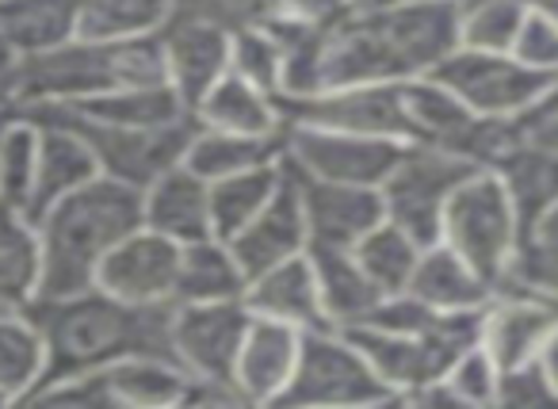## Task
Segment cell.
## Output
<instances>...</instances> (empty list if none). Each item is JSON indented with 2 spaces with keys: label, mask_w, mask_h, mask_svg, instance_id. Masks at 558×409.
<instances>
[{
  "label": "cell",
  "mask_w": 558,
  "mask_h": 409,
  "mask_svg": "<svg viewBox=\"0 0 558 409\" xmlns=\"http://www.w3.org/2000/svg\"><path fill=\"white\" fill-rule=\"evenodd\" d=\"M459 47V0L356 9L322 35L314 93L344 85H402L428 77Z\"/></svg>",
  "instance_id": "1"
},
{
  "label": "cell",
  "mask_w": 558,
  "mask_h": 409,
  "mask_svg": "<svg viewBox=\"0 0 558 409\" xmlns=\"http://www.w3.org/2000/svg\"><path fill=\"white\" fill-rule=\"evenodd\" d=\"M27 317L39 325L43 345H47V371H43L39 390L100 371L126 356L177 360L172 306H131L100 287H85L73 294L35 299L27 306Z\"/></svg>",
  "instance_id": "2"
},
{
  "label": "cell",
  "mask_w": 558,
  "mask_h": 409,
  "mask_svg": "<svg viewBox=\"0 0 558 409\" xmlns=\"http://www.w3.org/2000/svg\"><path fill=\"white\" fill-rule=\"evenodd\" d=\"M43 241V291L39 299L96 287L100 261L142 226V192L119 180L96 177L77 192L50 203L39 218Z\"/></svg>",
  "instance_id": "3"
},
{
  "label": "cell",
  "mask_w": 558,
  "mask_h": 409,
  "mask_svg": "<svg viewBox=\"0 0 558 409\" xmlns=\"http://www.w3.org/2000/svg\"><path fill=\"white\" fill-rule=\"evenodd\" d=\"M138 85H169L157 35L119 43L70 39L54 50L20 58L16 111L35 104H77Z\"/></svg>",
  "instance_id": "4"
},
{
  "label": "cell",
  "mask_w": 558,
  "mask_h": 409,
  "mask_svg": "<svg viewBox=\"0 0 558 409\" xmlns=\"http://www.w3.org/2000/svg\"><path fill=\"white\" fill-rule=\"evenodd\" d=\"M440 241L456 249L482 279L497 291L512 287L517 256L524 249L520 218L494 169H478L451 192L440 218Z\"/></svg>",
  "instance_id": "5"
},
{
  "label": "cell",
  "mask_w": 558,
  "mask_h": 409,
  "mask_svg": "<svg viewBox=\"0 0 558 409\" xmlns=\"http://www.w3.org/2000/svg\"><path fill=\"white\" fill-rule=\"evenodd\" d=\"M395 394L383 386L367 356L344 329H306L299 345V360L291 371V383L283 386L276 406L306 409V406H387Z\"/></svg>",
  "instance_id": "6"
},
{
  "label": "cell",
  "mask_w": 558,
  "mask_h": 409,
  "mask_svg": "<svg viewBox=\"0 0 558 409\" xmlns=\"http://www.w3.org/2000/svg\"><path fill=\"white\" fill-rule=\"evenodd\" d=\"M20 111H47V116L70 123L88 142L96 165H100V177L119 180L126 188H138V192L154 184L161 172H169L172 165L184 161V149L195 134L192 116L169 127H108L62 108V104H35V108Z\"/></svg>",
  "instance_id": "7"
},
{
  "label": "cell",
  "mask_w": 558,
  "mask_h": 409,
  "mask_svg": "<svg viewBox=\"0 0 558 409\" xmlns=\"http://www.w3.org/2000/svg\"><path fill=\"white\" fill-rule=\"evenodd\" d=\"M471 172L478 169L463 157L444 154L436 146H421V142H405L402 157L379 184L383 218L410 233L417 245H433V241H440V218L451 192Z\"/></svg>",
  "instance_id": "8"
},
{
  "label": "cell",
  "mask_w": 558,
  "mask_h": 409,
  "mask_svg": "<svg viewBox=\"0 0 558 409\" xmlns=\"http://www.w3.org/2000/svg\"><path fill=\"white\" fill-rule=\"evenodd\" d=\"M192 375L177 360L161 356H126L88 375L65 378L32 401H54V406H88V409H165L184 406Z\"/></svg>",
  "instance_id": "9"
},
{
  "label": "cell",
  "mask_w": 558,
  "mask_h": 409,
  "mask_svg": "<svg viewBox=\"0 0 558 409\" xmlns=\"http://www.w3.org/2000/svg\"><path fill=\"white\" fill-rule=\"evenodd\" d=\"M428 77H436L466 108L489 119H524L550 85L547 73L527 70L512 55L471 47H456Z\"/></svg>",
  "instance_id": "10"
},
{
  "label": "cell",
  "mask_w": 558,
  "mask_h": 409,
  "mask_svg": "<svg viewBox=\"0 0 558 409\" xmlns=\"http://www.w3.org/2000/svg\"><path fill=\"white\" fill-rule=\"evenodd\" d=\"M405 142L372 139V134H344L326 127L288 123L283 127V161L306 177L337 180V184L379 188L395 161L402 157Z\"/></svg>",
  "instance_id": "11"
},
{
  "label": "cell",
  "mask_w": 558,
  "mask_h": 409,
  "mask_svg": "<svg viewBox=\"0 0 558 409\" xmlns=\"http://www.w3.org/2000/svg\"><path fill=\"white\" fill-rule=\"evenodd\" d=\"M283 127L306 123L344 134H372V139L405 142L402 85H344L318 88L306 96H279Z\"/></svg>",
  "instance_id": "12"
},
{
  "label": "cell",
  "mask_w": 558,
  "mask_h": 409,
  "mask_svg": "<svg viewBox=\"0 0 558 409\" xmlns=\"http://www.w3.org/2000/svg\"><path fill=\"white\" fill-rule=\"evenodd\" d=\"M248 317L253 314H248V306L241 299L177 302L172 306V352H177V363L192 378L230 383Z\"/></svg>",
  "instance_id": "13"
},
{
  "label": "cell",
  "mask_w": 558,
  "mask_h": 409,
  "mask_svg": "<svg viewBox=\"0 0 558 409\" xmlns=\"http://www.w3.org/2000/svg\"><path fill=\"white\" fill-rule=\"evenodd\" d=\"M180 253H184V245L149 230V226H138L100 261L96 287L131 302V306H172L177 302Z\"/></svg>",
  "instance_id": "14"
},
{
  "label": "cell",
  "mask_w": 558,
  "mask_h": 409,
  "mask_svg": "<svg viewBox=\"0 0 558 409\" xmlns=\"http://www.w3.org/2000/svg\"><path fill=\"white\" fill-rule=\"evenodd\" d=\"M283 161V154H279ZM288 169L291 184L299 192L306 215V230H311V245H333V249H352L364 238L372 226L383 222V195L379 188L364 184H337V180L306 177V172Z\"/></svg>",
  "instance_id": "15"
},
{
  "label": "cell",
  "mask_w": 558,
  "mask_h": 409,
  "mask_svg": "<svg viewBox=\"0 0 558 409\" xmlns=\"http://www.w3.org/2000/svg\"><path fill=\"white\" fill-rule=\"evenodd\" d=\"M558 333V306L527 287L497 291L482 314V345L494 356L497 368H517V363L539 360L547 340Z\"/></svg>",
  "instance_id": "16"
},
{
  "label": "cell",
  "mask_w": 558,
  "mask_h": 409,
  "mask_svg": "<svg viewBox=\"0 0 558 409\" xmlns=\"http://www.w3.org/2000/svg\"><path fill=\"white\" fill-rule=\"evenodd\" d=\"M157 39L165 55V81L192 116L207 88L230 70V32L203 20L169 16Z\"/></svg>",
  "instance_id": "17"
},
{
  "label": "cell",
  "mask_w": 558,
  "mask_h": 409,
  "mask_svg": "<svg viewBox=\"0 0 558 409\" xmlns=\"http://www.w3.org/2000/svg\"><path fill=\"white\" fill-rule=\"evenodd\" d=\"M226 245L238 256L241 272H245L248 279L276 268V264L291 261V256L306 253L311 230H306L303 203H299V192H295V184H291L288 169H283V180H279V188L271 192V200L264 203Z\"/></svg>",
  "instance_id": "18"
},
{
  "label": "cell",
  "mask_w": 558,
  "mask_h": 409,
  "mask_svg": "<svg viewBox=\"0 0 558 409\" xmlns=\"http://www.w3.org/2000/svg\"><path fill=\"white\" fill-rule=\"evenodd\" d=\"M303 333L288 322L271 317H248V329L241 337L238 360H233V390L245 406H276L283 386L291 383V371L299 360Z\"/></svg>",
  "instance_id": "19"
},
{
  "label": "cell",
  "mask_w": 558,
  "mask_h": 409,
  "mask_svg": "<svg viewBox=\"0 0 558 409\" xmlns=\"http://www.w3.org/2000/svg\"><path fill=\"white\" fill-rule=\"evenodd\" d=\"M24 116L35 119V127H39V165H35V192L32 210H27L35 222L50 203L100 177V165H96L88 142L70 123L47 116V111H24Z\"/></svg>",
  "instance_id": "20"
},
{
  "label": "cell",
  "mask_w": 558,
  "mask_h": 409,
  "mask_svg": "<svg viewBox=\"0 0 558 409\" xmlns=\"http://www.w3.org/2000/svg\"><path fill=\"white\" fill-rule=\"evenodd\" d=\"M142 226L165 233L177 245L215 238L210 230V188L203 177H195L184 161L142 188Z\"/></svg>",
  "instance_id": "21"
},
{
  "label": "cell",
  "mask_w": 558,
  "mask_h": 409,
  "mask_svg": "<svg viewBox=\"0 0 558 409\" xmlns=\"http://www.w3.org/2000/svg\"><path fill=\"white\" fill-rule=\"evenodd\" d=\"M241 302L248 306V314L271 317V322H288L299 333L306 329H326L329 317L322 310L318 299V279H314V264L306 253L291 256V261L276 264V268L260 272L248 279Z\"/></svg>",
  "instance_id": "22"
},
{
  "label": "cell",
  "mask_w": 558,
  "mask_h": 409,
  "mask_svg": "<svg viewBox=\"0 0 558 409\" xmlns=\"http://www.w3.org/2000/svg\"><path fill=\"white\" fill-rule=\"evenodd\" d=\"M192 119L207 131H230V134H253V139H283V111L279 100L241 73L226 70L215 85L207 88L195 104Z\"/></svg>",
  "instance_id": "23"
},
{
  "label": "cell",
  "mask_w": 558,
  "mask_h": 409,
  "mask_svg": "<svg viewBox=\"0 0 558 409\" xmlns=\"http://www.w3.org/2000/svg\"><path fill=\"white\" fill-rule=\"evenodd\" d=\"M494 172L501 177L505 192H509L512 210L520 218V233L527 241L558 210V157L547 154L543 146H535L524 134L494 165Z\"/></svg>",
  "instance_id": "24"
},
{
  "label": "cell",
  "mask_w": 558,
  "mask_h": 409,
  "mask_svg": "<svg viewBox=\"0 0 558 409\" xmlns=\"http://www.w3.org/2000/svg\"><path fill=\"white\" fill-rule=\"evenodd\" d=\"M405 291L425 302V306L440 310V314L478 310L494 299V287H489L456 249L444 245V241H433V245L421 249Z\"/></svg>",
  "instance_id": "25"
},
{
  "label": "cell",
  "mask_w": 558,
  "mask_h": 409,
  "mask_svg": "<svg viewBox=\"0 0 558 409\" xmlns=\"http://www.w3.org/2000/svg\"><path fill=\"white\" fill-rule=\"evenodd\" d=\"M306 256H311V264H314L318 299L333 329H352V325H360L375 310V302L383 299V291L367 279V272L360 268L352 249L306 245Z\"/></svg>",
  "instance_id": "26"
},
{
  "label": "cell",
  "mask_w": 558,
  "mask_h": 409,
  "mask_svg": "<svg viewBox=\"0 0 558 409\" xmlns=\"http://www.w3.org/2000/svg\"><path fill=\"white\" fill-rule=\"evenodd\" d=\"M43 291L39 226L0 203V310H27Z\"/></svg>",
  "instance_id": "27"
},
{
  "label": "cell",
  "mask_w": 558,
  "mask_h": 409,
  "mask_svg": "<svg viewBox=\"0 0 558 409\" xmlns=\"http://www.w3.org/2000/svg\"><path fill=\"white\" fill-rule=\"evenodd\" d=\"M81 0H0V35L20 58L77 39Z\"/></svg>",
  "instance_id": "28"
},
{
  "label": "cell",
  "mask_w": 558,
  "mask_h": 409,
  "mask_svg": "<svg viewBox=\"0 0 558 409\" xmlns=\"http://www.w3.org/2000/svg\"><path fill=\"white\" fill-rule=\"evenodd\" d=\"M47 371V345L27 310H0V406L32 401Z\"/></svg>",
  "instance_id": "29"
},
{
  "label": "cell",
  "mask_w": 558,
  "mask_h": 409,
  "mask_svg": "<svg viewBox=\"0 0 558 409\" xmlns=\"http://www.w3.org/2000/svg\"><path fill=\"white\" fill-rule=\"evenodd\" d=\"M248 287V276L241 272L238 256L218 238H203L184 245L177 276V302H226L241 299ZM172 302V306H177Z\"/></svg>",
  "instance_id": "30"
},
{
  "label": "cell",
  "mask_w": 558,
  "mask_h": 409,
  "mask_svg": "<svg viewBox=\"0 0 558 409\" xmlns=\"http://www.w3.org/2000/svg\"><path fill=\"white\" fill-rule=\"evenodd\" d=\"M283 154V139H253V134H230V131H207V127L195 123V134L184 149V165L210 180H222L230 172H245L256 165L279 161Z\"/></svg>",
  "instance_id": "31"
},
{
  "label": "cell",
  "mask_w": 558,
  "mask_h": 409,
  "mask_svg": "<svg viewBox=\"0 0 558 409\" xmlns=\"http://www.w3.org/2000/svg\"><path fill=\"white\" fill-rule=\"evenodd\" d=\"M93 123L108 127H169L187 119V108L169 85H138V88H116V93L93 96V100L62 104Z\"/></svg>",
  "instance_id": "32"
},
{
  "label": "cell",
  "mask_w": 558,
  "mask_h": 409,
  "mask_svg": "<svg viewBox=\"0 0 558 409\" xmlns=\"http://www.w3.org/2000/svg\"><path fill=\"white\" fill-rule=\"evenodd\" d=\"M283 180V161L256 165L245 172H230L222 180H210V230L218 241H230L264 203L271 200V192Z\"/></svg>",
  "instance_id": "33"
},
{
  "label": "cell",
  "mask_w": 558,
  "mask_h": 409,
  "mask_svg": "<svg viewBox=\"0 0 558 409\" xmlns=\"http://www.w3.org/2000/svg\"><path fill=\"white\" fill-rule=\"evenodd\" d=\"M172 16L169 0H81L77 39L119 43L157 35Z\"/></svg>",
  "instance_id": "34"
},
{
  "label": "cell",
  "mask_w": 558,
  "mask_h": 409,
  "mask_svg": "<svg viewBox=\"0 0 558 409\" xmlns=\"http://www.w3.org/2000/svg\"><path fill=\"white\" fill-rule=\"evenodd\" d=\"M421 249L425 245H417L410 233L398 230L395 222L383 218L379 226H372V230L352 245V256H356L360 268L367 272V279H372L383 294H395V291H405Z\"/></svg>",
  "instance_id": "35"
},
{
  "label": "cell",
  "mask_w": 558,
  "mask_h": 409,
  "mask_svg": "<svg viewBox=\"0 0 558 409\" xmlns=\"http://www.w3.org/2000/svg\"><path fill=\"white\" fill-rule=\"evenodd\" d=\"M35 165H39V127L24 111H12L4 134H0V203L24 210V215L32 210Z\"/></svg>",
  "instance_id": "36"
},
{
  "label": "cell",
  "mask_w": 558,
  "mask_h": 409,
  "mask_svg": "<svg viewBox=\"0 0 558 409\" xmlns=\"http://www.w3.org/2000/svg\"><path fill=\"white\" fill-rule=\"evenodd\" d=\"M532 0H459V47L509 55Z\"/></svg>",
  "instance_id": "37"
},
{
  "label": "cell",
  "mask_w": 558,
  "mask_h": 409,
  "mask_svg": "<svg viewBox=\"0 0 558 409\" xmlns=\"http://www.w3.org/2000/svg\"><path fill=\"white\" fill-rule=\"evenodd\" d=\"M230 70L279 100V93H283V70H288V50L271 35L268 24L245 27V32L230 35Z\"/></svg>",
  "instance_id": "38"
},
{
  "label": "cell",
  "mask_w": 558,
  "mask_h": 409,
  "mask_svg": "<svg viewBox=\"0 0 558 409\" xmlns=\"http://www.w3.org/2000/svg\"><path fill=\"white\" fill-rule=\"evenodd\" d=\"M512 287H527L558 306V210L524 241L517 256V272H512Z\"/></svg>",
  "instance_id": "39"
},
{
  "label": "cell",
  "mask_w": 558,
  "mask_h": 409,
  "mask_svg": "<svg viewBox=\"0 0 558 409\" xmlns=\"http://www.w3.org/2000/svg\"><path fill=\"white\" fill-rule=\"evenodd\" d=\"M497 378H501V368L494 363L482 340L463 348L451 360V368L444 371V383L456 394L459 406H497Z\"/></svg>",
  "instance_id": "40"
},
{
  "label": "cell",
  "mask_w": 558,
  "mask_h": 409,
  "mask_svg": "<svg viewBox=\"0 0 558 409\" xmlns=\"http://www.w3.org/2000/svg\"><path fill=\"white\" fill-rule=\"evenodd\" d=\"M172 16L203 20L222 32H245V27H264L276 16L279 0H169Z\"/></svg>",
  "instance_id": "41"
},
{
  "label": "cell",
  "mask_w": 558,
  "mask_h": 409,
  "mask_svg": "<svg viewBox=\"0 0 558 409\" xmlns=\"http://www.w3.org/2000/svg\"><path fill=\"white\" fill-rule=\"evenodd\" d=\"M509 55L535 73H547V77L558 73V24L535 4V0H532V9H527L524 24H520L517 39H512Z\"/></svg>",
  "instance_id": "42"
},
{
  "label": "cell",
  "mask_w": 558,
  "mask_h": 409,
  "mask_svg": "<svg viewBox=\"0 0 558 409\" xmlns=\"http://www.w3.org/2000/svg\"><path fill=\"white\" fill-rule=\"evenodd\" d=\"M497 406L512 409H532V406H558V394L550 386L547 371L539 360L517 363V368H505L497 378Z\"/></svg>",
  "instance_id": "43"
},
{
  "label": "cell",
  "mask_w": 558,
  "mask_h": 409,
  "mask_svg": "<svg viewBox=\"0 0 558 409\" xmlns=\"http://www.w3.org/2000/svg\"><path fill=\"white\" fill-rule=\"evenodd\" d=\"M349 12H356L352 0H279L276 16L288 20V24L306 27V32L326 35V32H333Z\"/></svg>",
  "instance_id": "44"
},
{
  "label": "cell",
  "mask_w": 558,
  "mask_h": 409,
  "mask_svg": "<svg viewBox=\"0 0 558 409\" xmlns=\"http://www.w3.org/2000/svg\"><path fill=\"white\" fill-rule=\"evenodd\" d=\"M16 77H20V55L0 35V111H16Z\"/></svg>",
  "instance_id": "45"
},
{
  "label": "cell",
  "mask_w": 558,
  "mask_h": 409,
  "mask_svg": "<svg viewBox=\"0 0 558 409\" xmlns=\"http://www.w3.org/2000/svg\"><path fill=\"white\" fill-rule=\"evenodd\" d=\"M524 123V134L535 142V146H543L547 154L558 157V111H543V116H527L520 119Z\"/></svg>",
  "instance_id": "46"
},
{
  "label": "cell",
  "mask_w": 558,
  "mask_h": 409,
  "mask_svg": "<svg viewBox=\"0 0 558 409\" xmlns=\"http://www.w3.org/2000/svg\"><path fill=\"white\" fill-rule=\"evenodd\" d=\"M539 363H543V371H547L550 386H555V394H558V333L547 340V348L539 352Z\"/></svg>",
  "instance_id": "47"
},
{
  "label": "cell",
  "mask_w": 558,
  "mask_h": 409,
  "mask_svg": "<svg viewBox=\"0 0 558 409\" xmlns=\"http://www.w3.org/2000/svg\"><path fill=\"white\" fill-rule=\"evenodd\" d=\"M543 111H558V73H555V77H550L547 93L539 96V104H535V108L527 111V116H543ZM527 116H524V119H527Z\"/></svg>",
  "instance_id": "48"
},
{
  "label": "cell",
  "mask_w": 558,
  "mask_h": 409,
  "mask_svg": "<svg viewBox=\"0 0 558 409\" xmlns=\"http://www.w3.org/2000/svg\"><path fill=\"white\" fill-rule=\"evenodd\" d=\"M356 9H405V4H433V0H352Z\"/></svg>",
  "instance_id": "49"
},
{
  "label": "cell",
  "mask_w": 558,
  "mask_h": 409,
  "mask_svg": "<svg viewBox=\"0 0 558 409\" xmlns=\"http://www.w3.org/2000/svg\"><path fill=\"white\" fill-rule=\"evenodd\" d=\"M535 4H539V9L547 12V16H550V20H555V24H558V0H535Z\"/></svg>",
  "instance_id": "50"
},
{
  "label": "cell",
  "mask_w": 558,
  "mask_h": 409,
  "mask_svg": "<svg viewBox=\"0 0 558 409\" xmlns=\"http://www.w3.org/2000/svg\"><path fill=\"white\" fill-rule=\"evenodd\" d=\"M9 116H12V111H0V134H4V123H9Z\"/></svg>",
  "instance_id": "51"
}]
</instances>
